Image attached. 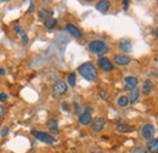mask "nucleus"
<instances>
[{
  "label": "nucleus",
  "instance_id": "2eb2a0df",
  "mask_svg": "<svg viewBox=\"0 0 158 153\" xmlns=\"http://www.w3.org/2000/svg\"><path fill=\"white\" fill-rule=\"evenodd\" d=\"M110 6H111V2L110 1H99L98 4H96V10L100 11L101 14H105V12H107L108 11V9H110Z\"/></svg>",
  "mask_w": 158,
  "mask_h": 153
},
{
  "label": "nucleus",
  "instance_id": "f03ea898",
  "mask_svg": "<svg viewBox=\"0 0 158 153\" xmlns=\"http://www.w3.org/2000/svg\"><path fill=\"white\" fill-rule=\"evenodd\" d=\"M89 50L96 55H102L108 51V48H107L106 43L102 40H93L89 44Z\"/></svg>",
  "mask_w": 158,
  "mask_h": 153
},
{
  "label": "nucleus",
  "instance_id": "393cba45",
  "mask_svg": "<svg viewBox=\"0 0 158 153\" xmlns=\"http://www.w3.org/2000/svg\"><path fill=\"white\" fill-rule=\"evenodd\" d=\"M21 40H22V45H27L28 44V37L24 33L21 34Z\"/></svg>",
  "mask_w": 158,
  "mask_h": 153
},
{
  "label": "nucleus",
  "instance_id": "4468645a",
  "mask_svg": "<svg viewBox=\"0 0 158 153\" xmlns=\"http://www.w3.org/2000/svg\"><path fill=\"white\" fill-rule=\"evenodd\" d=\"M116 129L119 133H131V131H134V126H131L127 123H118L116 125Z\"/></svg>",
  "mask_w": 158,
  "mask_h": 153
},
{
  "label": "nucleus",
  "instance_id": "39448f33",
  "mask_svg": "<svg viewBox=\"0 0 158 153\" xmlns=\"http://www.w3.org/2000/svg\"><path fill=\"white\" fill-rule=\"evenodd\" d=\"M98 66H99L102 71H105V72H111L113 69L112 62L110 61V58L105 57V56L99 57V60H98Z\"/></svg>",
  "mask_w": 158,
  "mask_h": 153
},
{
  "label": "nucleus",
  "instance_id": "0eeeda50",
  "mask_svg": "<svg viewBox=\"0 0 158 153\" xmlns=\"http://www.w3.org/2000/svg\"><path fill=\"white\" fill-rule=\"evenodd\" d=\"M141 134H142V137L145 140H151L153 137V135H155V126L152 124H145L142 126Z\"/></svg>",
  "mask_w": 158,
  "mask_h": 153
},
{
  "label": "nucleus",
  "instance_id": "f3484780",
  "mask_svg": "<svg viewBox=\"0 0 158 153\" xmlns=\"http://www.w3.org/2000/svg\"><path fill=\"white\" fill-rule=\"evenodd\" d=\"M38 16H39V19L46 21V19H50L52 16V11H50V10H48L45 7H41L39 10V12H38Z\"/></svg>",
  "mask_w": 158,
  "mask_h": 153
},
{
  "label": "nucleus",
  "instance_id": "c756f323",
  "mask_svg": "<svg viewBox=\"0 0 158 153\" xmlns=\"http://www.w3.org/2000/svg\"><path fill=\"white\" fill-rule=\"evenodd\" d=\"M5 74H6V69L0 67V76H5Z\"/></svg>",
  "mask_w": 158,
  "mask_h": 153
},
{
  "label": "nucleus",
  "instance_id": "cd10ccee",
  "mask_svg": "<svg viewBox=\"0 0 158 153\" xmlns=\"http://www.w3.org/2000/svg\"><path fill=\"white\" fill-rule=\"evenodd\" d=\"M4 113H5V108H4V107L0 105V118L4 115Z\"/></svg>",
  "mask_w": 158,
  "mask_h": 153
},
{
  "label": "nucleus",
  "instance_id": "2f4dec72",
  "mask_svg": "<svg viewBox=\"0 0 158 153\" xmlns=\"http://www.w3.org/2000/svg\"><path fill=\"white\" fill-rule=\"evenodd\" d=\"M90 153H102V151L101 150H94V151H91Z\"/></svg>",
  "mask_w": 158,
  "mask_h": 153
},
{
  "label": "nucleus",
  "instance_id": "7c9ffc66",
  "mask_svg": "<svg viewBox=\"0 0 158 153\" xmlns=\"http://www.w3.org/2000/svg\"><path fill=\"white\" fill-rule=\"evenodd\" d=\"M34 10V5H33V2H31V5H29V9H28V12H32Z\"/></svg>",
  "mask_w": 158,
  "mask_h": 153
},
{
  "label": "nucleus",
  "instance_id": "1a4fd4ad",
  "mask_svg": "<svg viewBox=\"0 0 158 153\" xmlns=\"http://www.w3.org/2000/svg\"><path fill=\"white\" fill-rule=\"evenodd\" d=\"M105 125H106V119L102 118V117H98L93 122V126H91L93 128V131L94 133H100L101 130H103Z\"/></svg>",
  "mask_w": 158,
  "mask_h": 153
},
{
  "label": "nucleus",
  "instance_id": "b1692460",
  "mask_svg": "<svg viewBox=\"0 0 158 153\" xmlns=\"http://www.w3.org/2000/svg\"><path fill=\"white\" fill-rule=\"evenodd\" d=\"M9 131H10V129H9L7 126H4V128L1 129V131H0V135H1L2 137H5L6 135L9 134Z\"/></svg>",
  "mask_w": 158,
  "mask_h": 153
},
{
  "label": "nucleus",
  "instance_id": "dca6fc26",
  "mask_svg": "<svg viewBox=\"0 0 158 153\" xmlns=\"http://www.w3.org/2000/svg\"><path fill=\"white\" fill-rule=\"evenodd\" d=\"M48 126H49V129L52 134H59V123H57L56 119H54V118L49 119L48 120Z\"/></svg>",
  "mask_w": 158,
  "mask_h": 153
},
{
  "label": "nucleus",
  "instance_id": "f8f14e48",
  "mask_svg": "<svg viewBox=\"0 0 158 153\" xmlns=\"http://www.w3.org/2000/svg\"><path fill=\"white\" fill-rule=\"evenodd\" d=\"M67 31H68V32L71 33V35H72V37H74V38L80 39L81 37H83V34H81L80 29H79L78 27H76L74 24L68 23V24H67Z\"/></svg>",
  "mask_w": 158,
  "mask_h": 153
},
{
  "label": "nucleus",
  "instance_id": "bb28decb",
  "mask_svg": "<svg viewBox=\"0 0 158 153\" xmlns=\"http://www.w3.org/2000/svg\"><path fill=\"white\" fill-rule=\"evenodd\" d=\"M100 96H101V97H103V98H107V93H106L105 90H101V93H100Z\"/></svg>",
  "mask_w": 158,
  "mask_h": 153
},
{
  "label": "nucleus",
  "instance_id": "f257e3e1",
  "mask_svg": "<svg viewBox=\"0 0 158 153\" xmlns=\"http://www.w3.org/2000/svg\"><path fill=\"white\" fill-rule=\"evenodd\" d=\"M78 72L80 73V76L84 79H86L88 81H95L99 76L96 67L90 62H86V63H83L81 66H79Z\"/></svg>",
  "mask_w": 158,
  "mask_h": 153
},
{
  "label": "nucleus",
  "instance_id": "5701e85b",
  "mask_svg": "<svg viewBox=\"0 0 158 153\" xmlns=\"http://www.w3.org/2000/svg\"><path fill=\"white\" fill-rule=\"evenodd\" d=\"M130 153H147V151H146L145 147L138 146V147H133V148L130 150Z\"/></svg>",
  "mask_w": 158,
  "mask_h": 153
},
{
  "label": "nucleus",
  "instance_id": "423d86ee",
  "mask_svg": "<svg viewBox=\"0 0 158 153\" xmlns=\"http://www.w3.org/2000/svg\"><path fill=\"white\" fill-rule=\"evenodd\" d=\"M138 84H139V79L136 76H127L124 79V88L127 90H129V91H133L134 89H136Z\"/></svg>",
  "mask_w": 158,
  "mask_h": 153
},
{
  "label": "nucleus",
  "instance_id": "6ab92c4d",
  "mask_svg": "<svg viewBox=\"0 0 158 153\" xmlns=\"http://www.w3.org/2000/svg\"><path fill=\"white\" fill-rule=\"evenodd\" d=\"M131 48H133V43L130 40H123L120 43V49L125 52H130L131 51Z\"/></svg>",
  "mask_w": 158,
  "mask_h": 153
},
{
  "label": "nucleus",
  "instance_id": "a878e982",
  "mask_svg": "<svg viewBox=\"0 0 158 153\" xmlns=\"http://www.w3.org/2000/svg\"><path fill=\"white\" fill-rule=\"evenodd\" d=\"M6 100H7V95L5 93H1L0 94V101L1 102H6Z\"/></svg>",
  "mask_w": 158,
  "mask_h": 153
},
{
  "label": "nucleus",
  "instance_id": "20e7f679",
  "mask_svg": "<svg viewBox=\"0 0 158 153\" xmlns=\"http://www.w3.org/2000/svg\"><path fill=\"white\" fill-rule=\"evenodd\" d=\"M31 134L33 135L37 140L41 141V142H45V143H49V145H52L55 142V137L50 134H46V133H43V131H38V130H32Z\"/></svg>",
  "mask_w": 158,
  "mask_h": 153
},
{
  "label": "nucleus",
  "instance_id": "ddd939ff",
  "mask_svg": "<svg viewBox=\"0 0 158 153\" xmlns=\"http://www.w3.org/2000/svg\"><path fill=\"white\" fill-rule=\"evenodd\" d=\"M146 151L150 153H158V140L157 139H152L148 141L147 146H146Z\"/></svg>",
  "mask_w": 158,
  "mask_h": 153
},
{
  "label": "nucleus",
  "instance_id": "9b49d317",
  "mask_svg": "<svg viewBox=\"0 0 158 153\" xmlns=\"http://www.w3.org/2000/svg\"><path fill=\"white\" fill-rule=\"evenodd\" d=\"M78 120H79V123H80L81 125L86 126V125H90V124L93 123V117H91V114H90V113L84 112V113H81V114L79 115Z\"/></svg>",
  "mask_w": 158,
  "mask_h": 153
},
{
  "label": "nucleus",
  "instance_id": "c85d7f7f",
  "mask_svg": "<svg viewBox=\"0 0 158 153\" xmlns=\"http://www.w3.org/2000/svg\"><path fill=\"white\" fill-rule=\"evenodd\" d=\"M123 5H124V10H127L128 9V5H129V1L128 0H124L123 1Z\"/></svg>",
  "mask_w": 158,
  "mask_h": 153
},
{
  "label": "nucleus",
  "instance_id": "6e6552de",
  "mask_svg": "<svg viewBox=\"0 0 158 153\" xmlns=\"http://www.w3.org/2000/svg\"><path fill=\"white\" fill-rule=\"evenodd\" d=\"M131 62V57L125 55V54H119V55H116L114 56V63L117 66H128L129 63Z\"/></svg>",
  "mask_w": 158,
  "mask_h": 153
},
{
  "label": "nucleus",
  "instance_id": "a211bd4d",
  "mask_svg": "<svg viewBox=\"0 0 158 153\" xmlns=\"http://www.w3.org/2000/svg\"><path fill=\"white\" fill-rule=\"evenodd\" d=\"M139 97H140V90L139 89H134L133 91H130V95L128 97L129 103H135L139 100Z\"/></svg>",
  "mask_w": 158,
  "mask_h": 153
},
{
  "label": "nucleus",
  "instance_id": "412c9836",
  "mask_svg": "<svg viewBox=\"0 0 158 153\" xmlns=\"http://www.w3.org/2000/svg\"><path fill=\"white\" fill-rule=\"evenodd\" d=\"M119 107H127L129 105V100H128V96H120L117 101Z\"/></svg>",
  "mask_w": 158,
  "mask_h": 153
},
{
  "label": "nucleus",
  "instance_id": "9d476101",
  "mask_svg": "<svg viewBox=\"0 0 158 153\" xmlns=\"http://www.w3.org/2000/svg\"><path fill=\"white\" fill-rule=\"evenodd\" d=\"M152 90H153V81L151 79H146L142 84V94L145 96H148L151 95Z\"/></svg>",
  "mask_w": 158,
  "mask_h": 153
},
{
  "label": "nucleus",
  "instance_id": "4be33fe9",
  "mask_svg": "<svg viewBox=\"0 0 158 153\" xmlns=\"http://www.w3.org/2000/svg\"><path fill=\"white\" fill-rule=\"evenodd\" d=\"M68 84L71 85V86H76V80H77V78H76V73H71V74H68Z\"/></svg>",
  "mask_w": 158,
  "mask_h": 153
},
{
  "label": "nucleus",
  "instance_id": "7ed1b4c3",
  "mask_svg": "<svg viewBox=\"0 0 158 153\" xmlns=\"http://www.w3.org/2000/svg\"><path fill=\"white\" fill-rule=\"evenodd\" d=\"M67 93V84L62 80H57L54 85H52V96L55 98L62 97Z\"/></svg>",
  "mask_w": 158,
  "mask_h": 153
},
{
  "label": "nucleus",
  "instance_id": "aec40b11",
  "mask_svg": "<svg viewBox=\"0 0 158 153\" xmlns=\"http://www.w3.org/2000/svg\"><path fill=\"white\" fill-rule=\"evenodd\" d=\"M56 24H57V19H48L45 21V23H44L46 29H52V28L56 27Z\"/></svg>",
  "mask_w": 158,
  "mask_h": 153
}]
</instances>
